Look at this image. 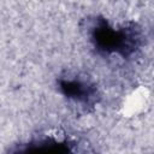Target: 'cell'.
Returning <instances> with one entry per match:
<instances>
[{"label": "cell", "mask_w": 154, "mask_h": 154, "mask_svg": "<svg viewBox=\"0 0 154 154\" xmlns=\"http://www.w3.org/2000/svg\"><path fill=\"white\" fill-rule=\"evenodd\" d=\"M24 150L29 152H70V143L69 142H59L53 138H45L38 140L36 142L29 143L28 148Z\"/></svg>", "instance_id": "cell-3"}, {"label": "cell", "mask_w": 154, "mask_h": 154, "mask_svg": "<svg viewBox=\"0 0 154 154\" xmlns=\"http://www.w3.org/2000/svg\"><path fill=\"white\" fill-rule=\"evenodd\" d=\"M58 88L60 93L70 100L83 106H94L97 101V89L88 79L81 77H59Z\"/></svg>", "instance_id": "cell-2"}, {"label": "cell", "mask_w": 154, "mask_h": 154, "mask_svg": "<svg viewBox=\"0 0 154 154\" xmlns=\"http://www.w3.org/2000/svg\"><path fill=\"white\" fill-rule=\"evenodd\" d=\"M87 31L94 48L105 55L118 54L130 58L143 43L142 29L136 23H125L119 28L112 26L103 18H94L87 25Z\"/></svg>", "instance_id": "cell-1"}]
</instances>
